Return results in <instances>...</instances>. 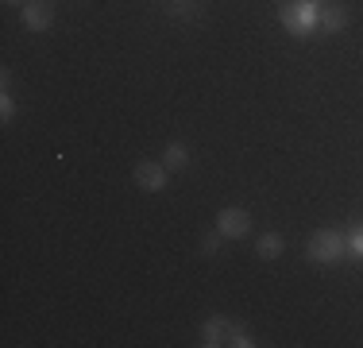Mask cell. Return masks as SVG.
I'll return each instance as SVG.
<instances>
[{"mask_svg":"<svg viewBox=\"0 0 363 348\" xmlns=\"http://www.w3.org/2000/svg\"><path fill=\"white\" fill-rule=\"evenodd\" d=\"M317 16H321V8H317L313 0H286V4L279 8V20L290 35H309L317 28Z\"/></svg>","mask_w":363,"mask_h":348,"instance_id":"cell-1","label":"cell"},{"mask_svg":"<svg viewBox=\"0 0 363 348\" xmlns=\"http://www.w3.org/2000/svg\"><path fill=\"white\" fill-rule=\"evenodd\" d=\"M309 259L313 263H336L340 256H348V244H344V232H336V229H321V232H313L309 236Z\"/></svg>","mask_w":363,"mask_h":348,"instance_id":"cell-2","label":"cell"},{"mask_svg":"<svg viewBox=\"0 0 363 348\" xmlns=\"http://www.w3.org/2000/svg\"><path fill=\"white\" fill-rule=\"evenodd\" d=\"M135 182L147 190V194H159L162 186H167V167L162 163H135Z\"/></svg>","mask_w":363,"mask_h":348,"instance_id":"cell-4","label":"cell"},{"mask_svg":"<svg viewBox=\"0 0 363 348\" xmlns=\"http://www.w3.org/2000/svg\"><path fill=\"white\" fill-rule=\"evenodd\" d=\"M217 229H220V236L240 240V236H247V232H252V217H247V209L228 205V209H220V213H217Z\"/></svg>","mask_w":363,"mask_h":348,"instance_id":"cell-3","label":"cell"},{"mask_svg":"<svg viewBox=\"0 0 363 348\" xmlns=\"http://www.w3.org/2000/svg\"><path fill=\"white\" fill-rule=\"evenodd\" d=\"M317 23H321L325 31H344V28H348V8H340V4H328V8H321V16H317Z\"/></svg>","mask_w":363,"mask_h":348,"instance_id":"cell-7","label":"cell"},{"mask_svg":"<svg viewBox=\"0 0 363 348\" xmlns=\"http://www.w3.org/2000/svg\"><path fill=\"white\" fill-rule=\"evenodd\" d=\"M344 244H348V256L352 259H363V224H352L348 236H344Z\"/></svg>","mask_w":363,"mask_h":348,"instance_id":"cell-10","label":"cell"},{"mask_svg":"<svg viewBox=\"0 0 363 348\" xmlns=\"http://www.w3.org/2000/svg\"><path fill=\"white\" fill-rule=\"evenodd\" d=\"M313 4H317V0H313Z\"/></svg>","mask_w":363,"mask_h":348,"instance_id":"cell-15","label":"cell"},{"mask_svg":"<svg viewBox=\"0 0 363 348\" xmlns=\"http://www.w3.org/2000/svg\"><path fill=\"white\" fill-rule=\"evenodd\" d=\"M23 23H28L31 31H47L50 28V8L43 4V0H28V4H23Z\"/></svg>","mask_w":363,"mask_h":348,"instance_id":"cell-5","label":"cell"},{"mask_svg":"<svg viewBox=\"0 0 363 348\" xmlns=\"http://www.w3.org/2000/svg\"><path fill=\"white\" fill-rule=\"evenodd\" d=\"M255 251H259V259H279L282 251H286V240H282L279 232H267V236H259Z\"/></svg>","mask_w":363,"mask_h":348,"instance_id":"cell-8","label":"cell"},{"mask_svg":"<svg viewBox=\"0 0 363 348\" xmlns=\"http://www.w3.org/2000/svg\"><path fill=\"white\" fill-rule=\"evenodd\" d=\"M228 344H232V348H252L255 341L244 333V329H236V325H232V333H228Z\"/></svg>","mask_w":363,"mask_h":348,"instance_id":"cell-11","label":"cell"},{"mask_svg":"<svg viewBox=\"0 0 363 348\" xmlns=\"http://www.w3.org/2000/svg\"><path fill=\"white\" fill-rule=\"evenodd\" d=\"M186 163H189L186 143H167V151H162V167H167V170H182Z\"/></svg>","mask_w":363,"mask_h":348,"instance_id":"cell-9","label":"cell"},{"mask_svg":"<svg viewBox=\"0 0 363 348\" xmlns=\"http://www.w3.org/2000/svg\"><path fill=\"white\" fill-rule=\"evenodd\" d=\"M12 112H16V104H12V97L4 93V97H0V116H4V120H12Z\"/></svg>","mask_w":363,"mask_h":348,"instance_id":"cell-13","label":"cell"},{"mask_svg":"<svg viewBox=\"0 0 363 348\" xmlns=\"http://www.w3.org/2000/svg\"><path fill=\"white\" fill-rule=\"evenodd\" d=\"M228 333H232V325H228V321H224V317H213V321H205V329H201V337H205L201 344H209V348L228 344Z\"/></svg>","mask_w":363,"mask_h":348,"instance_id":"cell-6","label":"cell"},{"mask_svg":"<svg viewBox=\"0 0 363 348\" xmlns=\"http://www.w3.org/2000/svg\"><path fill=\"white\" fill-rule=\"evenodd\" d=\"M201 251H205V256H217V251H220V229L209 232V236L201 240Z\"/></svg>","mask_w":363,"mask_h":348,"instance_id":"cell-12","label":"cell"},{"mask_svg":"<svg viewBox=\"0 0 363 348\" xmlns=\"http://www.w3.org/2000/svg\"><path fill=\"white\" fill-rule=\"evenodd\" d=\"M4 4H28V0H4Z\"/></svg>","mask_w":363,"mask_h":348,"instance_id":"cell-14","label":"cell"}]
</instances>
